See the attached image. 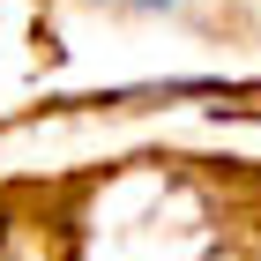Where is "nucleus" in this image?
<instances>
[{"label":"nucleus","instance_id":"f257e3e1","mask_svg":"<svg viewBox=\"0 0 261 261\" xmlns=\"http://www.w3.org/2000/svg\"><path fill=\"white\" fill-rule=\"evenodd\" d=\"M112 8H135V15H157V8H179V0H112Z\"/></svg>","mask_w":261,"mask_h":261}]
</instances>
